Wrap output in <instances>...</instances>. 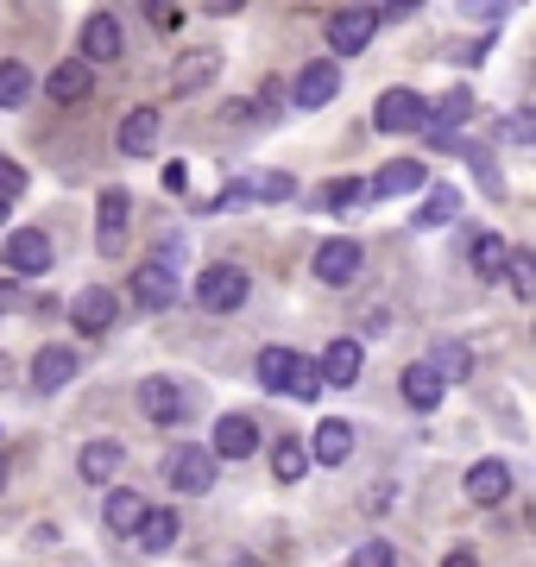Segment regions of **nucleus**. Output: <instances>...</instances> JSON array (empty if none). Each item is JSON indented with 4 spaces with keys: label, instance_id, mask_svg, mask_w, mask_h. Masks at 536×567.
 Masks as SVG:
<instances>
[{
    "label": "nucleus",
    "instance_id": "1",
    "mask_svg": "<svg viewBox=\"0 0 536 567\" xmlns=\"http://www.w3.org/2000/svg\"><path fill=\"white\" fill-rule=\"evenodd\" d=\"M247 297H252V278L240 265H208L196 278V309H208V316H234Z\"/></svg>",
    "mask_w": 536,
    "mask_h": 567
},
{
    "label": "nucleus",
    "instance_id": "2",
    "mask_svg": "<svg viewBox=\"0 0 536 567\" xmlns=\"http://www.w3.org/2000/svg\"><path fill=\"white\" fill-rule=\"evenodd\" d=\"M372 32H379V13H372V7H334L322 39H329L334 58H360V51L372 44ZM334 58H329V63H334Z\"/></svg>",
    "mask_w": 536,
    "mask_h": 567
},
{
    "label": "nucleus",
    "instance_id": "3",
    "mask_svg": "<svg viewBox=\"0 0 536 567\" xmlns=\"http://www.w3.org/2000/svg\"><path fill=\"white\" fill-rule=\"evenodd\" d=\"M430 121V102L416 95V89H385L379 102H372V126L379 133H423Z\"/></svg>",
    "mask_w": 536,
    "mask_h": 567
},
{
    "label": "nucleus",
    "instance_id": "4",
    "mask_svg": "<svg viewBox=\"0 0 536 567\" xmlns=\"http://www.w3.org/2000/svg\"><path fill=\"white\" fill-rule=\"evenodd\" d=\"M70 322H76V334H107V328L121 322V297L107 284H83L70 297Z\"/></svg>",
    "mask_w": 536,
    "mask_h": 567
},
{
    "label": "nucleus",
    "instance_id": "5",
    "mask_svg": "<svg viewBox=\"0 0 536 567\" xmlns=\"http://www.w3.org/2000/svg\"><path fill=\"white\" fill-rule=\"evenodd\" d=\"M259 454V423L247 410H227L215 423V442H208V461H252Z\"/></svg>",
    "mask_w": 536,
    "mask_h": 567
},
{
    "label": "nucleus",
    "instance_id": "6",
    "mask_svg": "<svg viewBox=\"0 0 536 567\" xmlns=\"http://www.w3.org/2000/svg\"><path fill=\"white\" fill-rule=\"evenodd\" d=\"M126 221H133V196L126 189H102V203H95V246L107 259L126 252Z\"/></svg>",
    "mask_w": 536,
    "mask_h": 567
},
{
    "label": "nucleus",
    "instance_id": "7",
    "mask_svg": "<svg viewBox=\"0 0 536 567\" xmlns=\"http://www.w3.org/2000/svg\"><path fill=\"white\" fill-rule=\"evenodd\" d=\"M165 480H171V492H208L215 486V461H208V447H196V442H184V447H171V461H165Z\"/></svg>",
    "mask_w": 536,
    "mask_h": 567
},
{
    "label": "nucleus",
    "instance_id": "8",
    "mask_svg": "<svg viewBox=\"0 0 536 567\" xmlns=\"http://www.w3.org/2000/svg\"><path fill=\"white\" fill-rule=\"evenodd\" d=\"M360 240H348V234H334V240H322L316 246V259H310V271H316V284H353L360 278Z\"/></svg>",
    "mask_w": 536,
    "mask_h": 567
},
{
    "label": "nucleus",
    "instance_id": "9",
    "mask_svg": "<svg viewBox=\"0 0 536 567\" xmlns=\"http://www.w3.org/2000/svg\"><path fill=\"white\" fill-rule=\"evenodd\" d=\"M334 95H341V63H329V58L303 63L297 82H290V102H297V107H329Z\"/></svg>",
    "mask_w": 536,
    "mask_h": 567
},
{
    "label": "nucleus",
    "instance_id": "10",
    "mask_svg": "<svg viewBox=\"0 0 536 567\" xmlns=\"http://www.w3.org/2000/svg\"><path fill=\"white\" fill-rule=\"evenodd\" d=\"M316 379H322V391H348L353 379H360V341L353 334H334L329 347H322V360H316Z\"/></svg>",
    "mask_w": 536,
    "mask_h": 567
},
{
    "label": "nucleus",
    "instance_id": "11",
    "mask_svg": "<svg viewBox=\"0 0 536 567\" xmlns=\"http://www.w3.org/2000/svg\"><path fill=\"white\" fill-rule=\"evenodd\" d=\"M51 259H58V252H51V240H44L39 227L7 234V265L20 271V284H25V278H44V271H51Z\"/></svg>",
    "mask_w": 536,
    "mask_h": 567
},
{
    "label": "nucleus",
    "instance_id": "12",
    "mask_svg": "<svg viewBox=\"0 0 536 567\" xmlns=\"http://www.w3.org/2000/svg\"><path fill=\"white\" fill-rule=\"evenodd\" d=\"M140 410H145V423H158V429H177L184 423V385H171V379H140Z\"/></svg>",
    "mask_w": 536,
    "mask_h": 567
},
{
    "label": "nucleus",
    "instance_id": "13",
    "mask_svg": "<svg viewBox=\"0 0 536 567\" xmlns=\"http://www.w3.org/2000/svg\"><path fill=\"white\" fill-rule=\"evenodd\" d=\"M114 145H121L126 158H145V152H158V107H126L121 126H114Z\"/></svg>",
    "mask_w": 536,
    "mask_h": 567
},
{
    "label": "nucleus",
    "instance_id": "14",
    "mask_svg": "<svg viewBox=\"0 0 536 567\" xmlns=\"http://www.w3.org/2000/svg\"><path fill=\"white\" fill-rule=\"evenodd\" d=\"M89 89H95V70H89L83 58H63L51 76H44V95L58 107H76V102H89Z\"/></svg>",
    "mask_w": 536,
    "mask_h": 567
},
{
    "label": "nucleus",
    "instance_id": "15",
    "mask_svg": "<svg viewBox=\"0 0 536 567\" xmlns=\"http://www.w3.org/2000/svg\"><path fill=\"white\" fill-rule=\"evenodd\" d=\"M215 76H221V51H215V44H196V51H184V58H177L171 89H177V95H196V89H208Z\"/></svg>",
    "mask_w": 536,
    "mask_h": 567
},
{
    "label": "nucleus",
    "instance_id": "16",
    "mask_svg": "<svg viewBox=\"0 0 536 567\" xmlns=\"http://www.w3.org/2000/svg\"><path fill=\"white\" fill-rule=\"evenodd\" d=\"M133 303L152 309V316H158V309H171V303H177V271H165V265L145 259L140 271H133Z\"/></svg>",
    "mask_w": 536,
    "mask_h": 567
},
{
    "label": "nucleus",
    "instance_id": "17",
    "mask_svg": "<svg viewBox=\"0 0 536 567\" xmlns=\"http://www.w3.org/2000/svg\"><path fill=\"white\" fill-rule=\"evenodd\" d=\"M121 51H126L121 20H114V13H89L83 20V63H114Z\"/></svg>",
    "mask_w": 536,
    "mask_h": 567
},
{
    "label": "nucleus",
    "instance_id": "18",
    "mask_svg": "<svg viewBox=\"0 0 536 567\" xmlns=\"http://www.w3.org/2000/svg\"><path fill=\"white\" fill-rule=\"evenodd\" d=\"M423 183H430V171L416 158H392L379 177H367V196H379V203H385V196H416Z\"/></svg>",
    "mask_w": 536,
    "mask_h": 567
},
{
    "label": "nucleus",
    "instance_id": "19",
    "mask_svg": "<svg viewBox=\"0 0 536 567\" xmlns=\"http://www.w3.org/2000/svg\"><path fill=\"white\" fill-rule=\"evenodd\" d=\"M121 466H126V447L114 442V435H102V442H89L83 454H76V473H83V486H107Z\"/></svg>",
    "mask_w": 536,
    "mask_h": 567
},
{
    "label": "nucleus",
    "instance_id": "20",
    "mask_svg": "<svg viewBox=\"0 0 536 567\" xmlns=\"http://www.w3.org/2000/svg\"><path fill=\"white\" fill-rule=\"evenodd\" d=\"M76 379V353L70 347H39L32 353V391H63Z\"/></svg>",
    "mask_w": 536,
    "mask_h": 567
},
{
    "label": "nucleus",
    "instance_id": "21",
    "mask_svg": "<svg viewBox=\"0 0 536 567\" xmlns=\"http://www.w3.org/2000/svg\"><path fill=\"white\" fill-rule=\"evenodd\" d=\"M310 461H322V466H341L353 454V423H341V416H329V423H316V435L310 442Z\"/></svg>",
    "mask_w": 536,
    "mask_h": 567
},
{
    "label": "nucleus",
    "instance_id": "22",
    "mask_svg": "<svg viewBox=\"0 0 536 567\" xmlns=\"http://www.w3.org/2000/svg\"><path fill=\"white\" fill-rule=\"evenodd\" d=\"M505 492H512V466L505 461H474L467 466V498H474V505H498Z\"/></svg>",
    "mask_w": 536,
    "mask_h": 567
},
{
    "label": "nucleus",
    "instance_id": "23",
    "mask_svg": "<svg viewBox=\"0 0 536 567\" xmlns=\"http://www.w3.org/2000/svg\"><path fill=\"white\" fill-rule=\"evenodd\" d=\"M423 365L435 372V385L449 391V385H461V379L474 372V347H467V341H442V347H435V353H430Z\"/></svg>",
    "mask_w": 536,
    "mask_h": 567
},
{
    "label": "nucleus",
    "instance_id": "24",
    "mask_svg": "<svg viewBox=\"0 0 536 567\" xmlns=\"http://www.w3.org/2000/svg\"><path fill=\"white\" fill-rule=\"evenodd\" d=\"M303 473H310V447H303V435H278V442H271V480H278V486H297Z\"/></svg>",
    "mask_w": 536,
    "mask_h": 567
},
{
    "label": "nucleus",
    "instance_id": "25",
    "mask_svg": "<svg viewBox=\"0 0 536 567\" xmlns=\"http://www.w3.org/2000/svg\"><path fill=\"white\" fill-rule=\"evenodd\" d=\"M252 372H259V385H266V391H278V398H285L290 379H297V353H290V347H259Z\"/></svg>",
    "mask_w": 536,
    "mask_h": 567
},
{
    "label": "nucleus",
    "instance_id": "26",
    "mask_svg": "<svg viewBox=\"0 0 536 567\" xmlns=\"http://www.w3.org/2000/svg\"><path fill=\"white\" fill-rule=\"evenodd\" d=\"M467 114H474V89H467V82H454L449 95H442V107H430V133H454V126L467 121ZM454 140H461V133H454Z\"/></svg>",
    "mask_w": 536,
    "mask_h": 567
},
{
    "label": "nucleus",
    "instance_id": "27",
    "mask_svg": "<svg viewBox=\"0 0 536 567\" xmlns=\"http://www.w3.org/2000/svg\"><path fill=\"white\" fill-rule=\"evenodd\" d=\"M177 529H184V524H177V511H165V505L152 511V505H145V517H140V529H133V536H140V548L165 555V548L177 543Z\"/></svg>",
    "mask_w": 536,
    "mask_h": 567
},
{
    "label": "nucleus",
    "instance_id": "28",
    "mask_svg": "<svg viewBox=\"0 0 536 567\" xmlns=\"http://www.w3.org/2000/svg\"><path fill=\"white\" fill-rule=\"evenodd\" d=\"M102 517H107L114 536H133L140 517H145V498H140V492H126V486H114V492H107V505H102Z\"/></svg>",
    "mask_w": 536,
    "mask_h": 567
},
{
    "label": "nucleus",
    "instance_id": "29",
    "mask_svg": "<svg viewBox=\"0 0 536 567\" xmlns=\"http://www.w3.org/2000/svg\"><path fill=\"white\" fill-rule=\"evenodd\" d=\"M398 391H404V404H411V410H435V404H442V385H435V372H430L423 360H416V365H404V379H398Z\"/></svg>",
    "mask_w": 536,
    "mask_h": 567
},
{
    "label": "nucleus",
    "instance_id": "30",
    "mask_svg": "<svg viewBox=\"0 0 536 567\" xmlns=\"http://www.w3.org/2000/svg\"><path fill=\"white\" fill-rule=\"evenodd\" d=\"M32 89H39V82H32V70H25V63H0V107H25L32 102Z\"/></svg>",
    "mask_w": 536,
    "mask_h": 567
},
{
    "label": "nucleus",
    "instance_id": "31",
    "mask_svg": "<svg viewBox=\"0 0 536 567\" xmlns=\"http://www.w3.org/2000/svg\"><path fill=\"white\" fill-rule=\"evenodd\" d=\"M454 215H461V196H454L449 183H442V189H430V196L416 203V227H442V221H454Z\"/></svg>",
    "mask_w": 536,
    "mask_h": 567
},
{
    "label": "nucleus",
    "instance_id": "32",
    "mask_svg": "<svg viewBox=\"0 0 536 567\" xmlns=\"http://www.w3.org/2000/svg\"><path fill=\"white\" fill-rule=\"evenodd\" d=\"M505 252H512V246H505V234H480V240H474V252H467V259H474V271H480V278L493 284L498 271H505Z\"/></svg>",
    "mask_w": 536,
    "mask_h": 567
},
{
    "label": "nucleus",
    "instance_id": "33",
    "mask_svg": "<svg viewBox=\"0 0 536 567\" xmlns=\"http://www.w3.org/2000/svg\"><path fill=\"white\" fill-rule=\"evenodd\" d=\"M247 196L252 203H290V196H297V177H290V171H259Z\"/></svg>",
    "mask_w": 536,
    "mask_h": 567
},
{
    "label": "nucleus",
    "instance_id": "34",
    "mask_svg": "<svg viewBox=\"0 0 536 567\" xmlns=\"http://www.w3.org/2000/svg\"><path fill=\"white\" fill-rule=\"evenodd\" d=\"M505 284H512L517 297H536V259L524 252V246H512V252H505Z\"/></svg>",
    "mask_w": 536,
    "mask_h": 567
},
{
    "label": "nucleus",
    "instance_id": "35",
    "mask_svg": "<svg viewBox=\"0 0 536 567\" xmlns=\"http://www.w3.org/2000/svg\"><path fill=\"white\" fill-rule=\"evenodd\" d=\"M461 158L474 164V177L486 183L493 196H505V171H498V158H493V152H486V145H461Z\"/></svg>",
    "mask_w": 536,
    "mask_h": 567
},
{
    "label": "nucleus",
    "instance_id": "36",
    "mask_svg": "<svg viewBox=\"0 0 536 567\" xmlns=\"http://www.w3.org/2000/svg\"><path fill=\"white\" fill-rule=\"evenodd\" d=\"M348 567H398V548L385 543V536H367V543L353 548V561Z\"/></svg>",
    "mask_w": 536,
    "mask_h": 567
},
{
    "label": "nucleus",
    "instance_id": "37",
    "mask_svg": "<svg viewBox=\"0 0 536 567\" xmlns=\"http://www.w3.org/2000/svg\"><path fill=\"white\" fill-rule=\"evenodd\" d=\"M322 203H329V208H353V203H367V177H334L329 189H322Z\"/></svg>",
    "mask_w": 536,
    "mask_h": 567
},
{
    "label": "nucleus",
    "instance_id": "38",
    "mask_svg": "<svg viewBox=\"0 0 536 567\" xmlns=\"http://www.w3.org/2000/svg\"><path fill=\"white\" fill-rule=\"evenodd\" d=\"M25 309H32V284L0 278V316H25Z\"/></svg>",
    "mask_w": 536,
    "mask_h": 567
},
{
    "label": "nucleus",
    "instance_id": "39",
    "mask_svg": "<svg viewBox=\"0 0 536 567\" xmlns=\"http://www.w3.org/2000/svg\"><path fill=\"white\" fill-rule=\"evenodd\" d=\"M290 398H303V404H316L322 398V379H316L310 360H297V379H290Z\"/></svg>",
    "mask_w": 536,
    "mask_h": 567
},
{
    "label": "nucleus",
    "instance_id": "40",
    "mask_svg": "<svg viewBox=\"0 0 536 567\" xmlns=\"http://www.w3.org/2000/svg\"><path fill=\"white\" fill-rule=\"evenodd\" d=\"M152 265L177 271V265H184V234H165V240H158V252H152Z\"/></svg>",
    "mask_w": 536,
    "mask_h": 567
},
{
    "label": "nucleus",
    "instance_id": "41",
    "mask_svg": "<svg viewBox=\"0 0 536 567\" xmlns=\"http://www.w3.org/2000/svg\"><path fill=\"white\" fill-rule=\"evenodd\" d=\"M20 189H25V171H20L13 158H0V203H13Z\"/></svg>",
    "mask_w": 536,
    "mask_h": 567
},
{
    "label": "nucleus",
    "instance_id": "42",
    "mask_svg": "<svg viewBox=\"0 0 536 567\" xmlns=\"http://www.w3.org/2000/svg\"><path fill=\"white\" fill-rule=\"evenodd\" d=\"M145 20L158 25V32H177V25L189 20V13H184V7H158V0H152V7H145Z\"/></svg>",
    "mask_w": 536,
    "mask_h": 567
},
{
    "label": "nucleus",
    "instance_id": "43",
    "mask_svg": "<svg viewBox=\"0 0 536 567\" xmlns=\"http://www.w3.org/2000/svg\"><path fill=\"white\" fill-rule=\"evenodd\" d=\"M165 189H171V196H184V189H189V164H184V158L165 164Z\"/></svg>",
    "mask_w": 536,
    "mask_h": 567
},
{
    "label": "nucleus",
    "instance_id": "44",
    "mask_svg": "<svg viewBox=\"0 0 536 567\" xmlns=\"http://www.w3.org/2000/svg\"><path fill=\"white\" fill-rule=\"evenodd\" d=\"M530 114H512V121H505V140H512V145H530Z\"/></svg>",
    "mask_w": 536,
    "mask_h": 567
},
{
    "label": "nucleus",
    "instance_id": "45",
    "mask_svg": "<svg viewBox=\"0 0 536 567\" xmlns=\"http://www.w3.org/2000/svg\"><path fill=\"white\" fill-rule=\"evenodd\" d=\"M259 107H266V114H278V107H285V89H278V82H266V89H259Z\"/></svg>",
    "mask_w": 536,
    "mask_h": 567
},
{
    "label": "nucleus",
    "instance_id": "46",
    "mask_svg": "<svg viewBox=\"0 0 536 567\" xmlns=\"http://www.w3.org/2000/svg\"><path fill=\"white\" fill-rule=\"evenodd\" d=\"M13 379H20V365H13V353H0V391H13Z\"/></svg>",
    "mask_w": 536,
    "mask_h": 567
},
{
    "label": "nucleus",
    "instance_id": "47",
    "mask_svg": "<svg viewBox=\"0 0 536 567\" xmlns=\"http://www.w3.org/2000/svg\"><path fill=\"white\" fill-rule=\"evenodd\" d=\"M442 567H480V561H474V555H467V548H454V555H449V561H442Z\"/></svg>",
    "mask_w": 536,
    "mask_h": 567
},
{
    "label": "nucleus",
    "instance_id": "48",
    "mask_svg": "<svg viewBox=\"0 0 536 567\" xmlns=\"http://www.w3.org/2000/svg\"><path fill=\"white\" fill-rule=\"evenodd\" d=\"M0 492H7V454H0Z\"/></svg>",
    "mask_w": 536,
    "mask_h": 567
},
{
    "label": "nucleus",
    "instance_id": "49",
    "mask_svg": "<svg viewBox=\"0 0 536 567\" xmlns=\"http://www.w3.org/2000/svg\"><path fill=\"white\" fill-rule=\"evenodd\" d=\"M0 227H7V203H0Z\"/></svg>",
    "mask_w": 536,
    "mask_h": 567
}]
</instances>
